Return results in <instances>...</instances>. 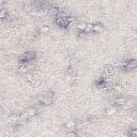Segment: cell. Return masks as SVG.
Listing matches in <instances>:
<instances>
[{"instance_id":"obj_20","label":"cell","mask_w":137,"mask_h":137,"mask_svg":"<svg viewBox=\"0 0 137 137\" xmlns=\"http://www.w3.org/2000/svg\"><path fill=\"white\" fill-rule=\"evenodd\" d=\"M66 137H78V134L75 131H68L66 134Z\"/></svg>"},{"instance_id":"obj_2","label":"cell","mask_w":137,"mask_h":137,"mask_svg":"<svg viewBox=\"0 0 137 137\" xmlns=\"http://www.w3.org/2000/svg\"><path fill=\"white\" fill-rule=\"evenodd\" d=\"M53 91H47L39 99V102L43 105H50L53 103Z\"/></svg>"},{"instance_id":"obj_15","label":"cell","mask_w":137,"mask_h":137,"mask_svg":"<svg viewBox=\"0 0 137 137\" xmlns=\"http://www.w3.org/2000/svg\"><path fill=\"white\" fill-rule=\"evenodd\" d=\"M85 33H90V32H93V24H87L86 25V28H85Z\"/></svg>"},{"instance_id":"obj_10","label":"cell","mask_w":137,"mask_h":137,"mask_svg":"<svg viewBox=\"0 0 137 137\" xmlns=\"http://www.w3.org/2000/svg\"><path fill=\"white\" fill-rule=\"evenodd\" d=\"M116 111H117V108H116V107L109 106V107H107V108L105 109V115H106V116H112V115L116 114Z\"/></svg>"},{"instance_id":"obj_5","label":"cell","mask_w":137,"mask_h":137,"mask_svg":"<svg viewBox=\"0 0 137 137\" xmlns=\"http://www.w3.org/2000/svg\"><path fill=\"white\" fill-rule=\"evenodd\" d=\"M94 84H95V86H97L99 88H105L107 81L105 80L104 77H97V78L94 80Z\"/></svg>"},{"instance_id":"obj_21","label":"cell","mask_w":137,"mask_h":137,"mask_svg":"<svg viewBox=\"0 0 137 137\" xmlns=\"http://www.w3.org/2000/svg\"><path fill=\"white\" fill-rule=\"evenodd\" d=\"M86 23H80L79 25H77V28H78V30L79 31H85V28H86Z\"/></svg>"},{"instance_id":"obj_1","label":"cell","mask_w":137,"mask_h":137,"mask_svg":"<svg viewBox=\"0 0 137 137\" xmlns=\"http://www.w3.org/2000/svg\"><path fill=\"white\" fill-rule=\"evenodd\" d=\"M73 22V18L72 17H56V19H55V24L61 28H66L68 25H70L71 23Z\"/></svg>"},{"instance_id":"obj_11","label":"cell","mask_w":137,"mask_h":137,"mask_svg":"<svg viewBox=\"0 0 137 137\" xmlns=\"http://www.w3.org/2000/svg\"><path fill=\"white\" fill-rule=\"evenodd\" d=\"M28 65L26 64V63H22L21 65H19V67H18V72L19 73H22V74H26L27 72H28Z\"/></svg>"},{"instance_id":"obj_14","label":"cell","mask_w":137,"mask_h":137,"mask_svg":"<svg viewBox=\"0 0 137 137\" xmlns=\"http://www.w3.org/2000/svg\"><path fill=\"white\" fill-rule=\"evenodd\" d=\"M103 29H104V27H103V25L100 24V23L93 25V32H101Z\"/></svg>"},{"instance_id":"obj_12","label":"cell","mask_w":137,"mask_h":137,"mask_svg":"<svg viewBox=\"0 0 137 137\" xmlns=\"http://www.w3.org/2000/svg\"><path fill=\"white\" fill-rule=\"evenodd\" d=\"M76 126V122L74 121V120H71V121H67L65 124H64V128L65 129H68V130H72Z\"/></svg>"},{"instance_id":"obj_3","label":"cell","mask_w":137,"mask_h":137,"mask_svg":"<svg viewBox=\"0 0 137 137\" xmlns=\"http://www.w3.org/2000/svg\"><path fill=\"white\" fill-rule=\"evenodd\" d=\"M36 51L33 50H29V51H26V53L19 58V61L22 63H26V62H30V61H33L36 59Z\"/></svg>"},{"instance_id":"obj_7","label":"cell","mask_w":137,"mask_h":137,"mask_svg":"<svg viewBox=\"0 0 137 137\" xmlns=\"http://www.w3.org/2000/svg\"><path fill=\"white\" fill-rule=\"evenodd\" d=\"M25 112L28 115V117H33V116H36L38 114V109L36 107H29V108L26 109Z\"/></svg>"},{"instance_id":"obj_19","label":"cell","mask_w":137,"mask_h":137,"mask_svg":"<svg viewBox=\"0 0 137 137\" xmlns=\"http://www.w3.org/2000/svg\"><path fill=\"white\" fill-rule=\"evenodd\" d=\"M27 82H28L29 85H34V84H36V79H34L33 76L29 75V76L27 77Z\"/></svg>"},{"instance_id":"obj_6","label":"cell","mask_w":137,"mask_h":137,"mask_svg":"<svg viewBox=\"0 0 137 137\" xmlns=\"http://www.w3.org/2000/svg\"><path fill=\"white\" fill-rule=\"evenodd\" d=\"M126 103V100L124 97H116L114 100H111V104L112 105H116V106H121V105H124Z\"/></svg>"},{"instance_id":"obj_24","label":"cell","mask_w":137,"mask_h":137,"mask_svg":"<svg viewBox=\"0 0 137 137\" xmlns=\"http://www.w3.org/2000/svg\"><path fill=\"white\" fill-rule=\"evenodd\" d=\"M2 112H3V107L0 106V114H2Z\"/></svg>"},{"instance_id":"obj_18","label":"cell","mask_w":137,"mask_h":137,"mask_svg":"<svg viewBox=\"0 0 137 137\" xmlns=\"http://www.w3.org/2000/svg\"><path fill=\"white\" fill-rule=\"evenodd\" d=\"M128 136L129 137H137V131L135 129H130L128 132Z\"/></svg>"},{"instance_id":"obj_9","label":"cell","mask_w":137,"mask_h":137,"mask_svg":"<svg viewBox=\"0 0 137 137\" xmlns=\"http://www.w3.org/2000/svg\"><path fill=\"white\" fill-rule=\"evenodd\" d=\"M48 13H49V15H51V16H58V14L60 13V9L59 8H57V7H53L50 10H48Z\"/></svg>"},{"instance_id":"obj_16","label":"cell","mask_w":137,"mask_h":137,"mask_svg":"<svg viewBox=\"0 0 137 137\" xmlns=\"http://www.w3.org/2000/svg\"><path fill=\"white\" fill-rule=\"evenodd\" d=\"M8 17V11L6 9L0 10V19H6Z\"/></svg>"},{"instance_id":"obj_22","label":"cell","mask_w":137,"mask_h":137,"mask_svg":"<svg viewBox=\"0 0 137 137\" xmlns=\"http://www.w3.org/2000/svg\"><path fill=\"white\" fill-rule=\"evenodd\" d=\"M86 36H87V33H85L84 31H79V32L77 33V37H78L79 39H85Z\"/></svg>"},{"instance_id":"obj_17","label":"cell","mask_w":137,"mask_h":137,"mask_svg":"<svg viewBox=\"0 0 137 137\" xmlns=\"http://www.w3.org/2000/svg\"><path fill=\"white\" fill-rule=\"evenodd\" d=\"M48 31H49V27H48V26H42V27L39 29V33H40V34L47 33Z\"/></svg>"},{"instance_id":"obj_13","label":"cell","mask_w":137,"mask_h":137,"mask_svg":"<svg viewBox=\"0 0 137 137\" xmlns=\"http://www.w3.org/2000/svg\"><path fill=\"white\" fill-rule=\"evenodd\" d=\"M104 71H105V73H106L107 75H111V74L114 73V71H115V68H114V66H112V65L108 64V65H106V66H105Z\"/></svg>"},{"instance_id":"obj_23","label":"cell","mask_w":137,"mask_h":137,"mask_svg":"<svg viewBox=\"0 0 137 137\" xmlns=\"http://www.w3.org/2000/svg\"><path fill=\"white\" fill-rule=\"evenodd\" d=\"M112 88H114V90H116V91H122V87L120 85H115V86H112Z\"/></svg>"},{"instance_id":"obj_4","label":"cell","mask_w":137,"mask_h":137,"mask_svg":"<svg viewBox=\"0 0 137 137\" xmlns=\"http://www.w3.org/2000/svg\"><path fill=\"white\" fill-rule=\"evenodd\" d=\"M137 65V62L135 59H131V60H125V63L123 64V68L125 71H129V70H134Z\"/></svg>"},{"instance_id":"obj_8","label":"cell","mask_w":137,"mask_h":137,"mask_svg":"<svg viewBox=\"0 0 137 137\" xmlns=\"http://www.w3.org/2000/svg\"><path fill=\"white\" fill-rule=\"evenodd\" d=\"M66 75H68V76H71L72 78L76 79V78H77V71L75 70L74 67H68V70H67V74H66Z\"/></svg>"}]
</instances>
